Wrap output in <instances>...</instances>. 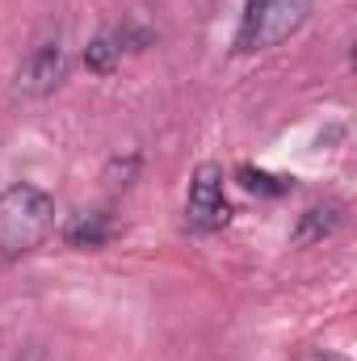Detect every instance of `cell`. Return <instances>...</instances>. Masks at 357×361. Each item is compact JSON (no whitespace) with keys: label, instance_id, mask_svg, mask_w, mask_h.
<instances>
[{"label":"cell","instance_id":"6da1fadb","mask_svg":"<svg viewBox=\"0 0 357 361\" xmlns=\"http://www.w3.org/2000/svg\"><path fill=\"white\" fill-rule=\"evenodd\" d=\"M55 227V197L42 185L17 180L0 193V257L34 252Z\"/></svg>","mask_w":357,"mask_h":361},{"label":"cell","instance_id":"7a4b0ae2","mask_svg":"<svg viewBox=\"0 0 357 361\" xmlns=\"http://www.w3.org/2000/svg\"><path fill=\"white\" fill-rule=\"evenodd\" d=\"M315 0H248L240 30H236V51L240 55H261L282 47L290 34L303 30V21L311 17Z\"/></svg>","mask_w":357,"mask_h":361},{"label":"cell","instance_id":"3957f363","mask_svg":"<svg viewBox=\"0 0 357 361\" xmlns=\"http://www.w3.org/2000/svg\"><path fill=\"white\" fill-rule=\"evenodd\" d=\"M185 219L198 231H219L231 219V206L223 197V164L206 160L189 177V197H185Z\"/></svg>","mask_w":357,"mask_h":361},{"label":"cell","instance_id":"277c9868","mask_svg":"<svg viewBox=\"0 0 357 361\" xmlns=\"http://www.w3.org/2000/svg\"><path fill=\"white\" fill-rule=\"evenodd\" d=\"M63 68H68V51H63L59 34H55V38H42V42L21 59L13 89L21 92V97H30V101H42V97H51V92L59 89Z\"/></svg>","mask_w":357,"mask_h":361},{"label":"cell","instance_id":"5b68a950","mask_svg":"<svg viewBox=\"0 0 357 361\" xmlns=\"http://www.w3.org/2000/svg\"><path fill=\"white\" fill-rule=\"evenodd\" d=\"M63 240L72 248H105L114 240V219L109 210H92V214H76L63 231Z\"/></svg>","mask_w":357,"mask_h":361},{"label":"cell","instance_id":"8992f818","mask_svg":"<svg viewBox=\"0 0 357 361\" xmlns=\"http://www.w3.org/2000/svg\"><path fill=\"white\" fill-rule=\"evenodd\" d=\"M337 227H341V206H332V202H328V206H311V210L298 214L294 244H298V248H311V244L337 235Z\"/></svg>","mask_w":357,"mask_h":361},{"label":"cell","instance_id":"52a82bcc","mask_svg":"<svg viewBox=\"0 0 357 361\" xmlns=\"http://www.w3.org/2000/svg\"><path fill=\"white\" fill-rule=\"evenodd\" d=\"M126 55V42H122V30H105V34H97L89 47H85V68H89L92 76H105V72H114L118 68V59Z\"/></svg>","mask_w":357,"mask_h":361},{"label":"cell","instance_id":"ba28073f","mask_svg":"<svg viewBox=\"0 0 357 361\" xmlns=\"http://www.w3.org/2000/svg\"><path fill=\"white\" fill-rule=\"evenodd\" d=\"M240 185H244L248 193H261V197H282V193L290 189V180H286V177H273V173L253 169V164H244V169H240Z\"/></svg>","mask_w":357,"mask_h":361},{"label":"cell","instance_id":"9c48e42d","mask_svg":"<svg viewBox=\"0 0 357 361\" xmlns=\"http://www.w3.org/2000/svg\"><path fill=\"white\" fill-rule=\"evenodd\" d=\"M13 361H47V353H42V349H21Z\"/></svg>","mask_w":357,"mask_h":361},{"label":"cell","instance_id":"30bf717a","mask_svg":"<svg viewBox=\"0 0 357 361\" xmlns=\"http://www.w3.org/2000/svg\"><path fill=\"white\" fill-rule=\"evenodd\" d=\"M294 361H332V357H328V353H298Z\"/></svg>","mask_w":357,"mask_h":361}]
</instances>
